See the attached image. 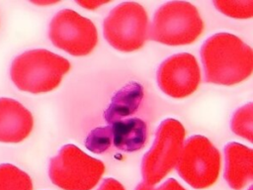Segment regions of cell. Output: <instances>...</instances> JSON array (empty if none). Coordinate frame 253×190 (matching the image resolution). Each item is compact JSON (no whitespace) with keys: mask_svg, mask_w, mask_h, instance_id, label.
Segmentation results:
<instances>
[{"mask_svg":"<svg viewBox=\"0 0 253 190\" xmlns=\"http://www.w3.org/2000/svg\"><path fill=\"white\" fill-rule=\"evenodd\" d=\"M201 58L210 83L234 85L246 80L253 70L251 48L229 33H217L206 40Z\"/></svg>","mask_w":253,"mask_h":190,"instance_id":"obj_1","label":"cell"},{"mask_svg":"<svg viewBox=\"0 0 253 190\" xmlns=\"http://www.w3.org/2000/svg\"><path fill=\"white\" fill-rule=\"evenodd\" d=\"M69 69L66 58L44 48H35L13 59L10 77L18 89L40 94L55 89Z\"/></svg>","mask_w":253,"mask_h":190,"instance_id":"obj_2","label":"cell"},{"mask_svg":"<svg viewBox=\"0 0 253 190\" xmlns=\"http://www.w3.org/2000/svg\"><path fill=\"white\" fill-rule=\"evenodd\" d=\"M203 31V19L193 4L170 1L154 13L148 39L167 46H185L194 43Z\"/></svg>","mask_w":253,"mask_h":190,"instance_id":"obj_3","label":"cell"},{"mask_svg":"<svg viewBox=\"0 0 253 190\" xmlns=\"http://www.w3.org/2000/svg\"><path fill=\"white\" fill-rule=\"evenodd\" d=\"M105 164L74 144L63 145L49 160L48 176L63 190H92L101 180Z\"/></svg>","mask_w":253,"mask_h":190,"instance_id":"obj_4","label":"cell"},{"mask_svg":"<svg viewBox=\"0 0 253 190\" xmlns=\"http://www.w3.org/2000/svg\"><path fill=\"white\" fill-rule=\"evenodd\" d=\"M184 126L176 119L162 121L155 140L141 161L143 182L154 186L161 182L176 166L185 140Z\"/></svg>","mask_w":253,"mask_h":190,"instance_id":"obj_5","label":"cell"},{"mask_svg":"<svg viewBox=\"0 0 253 190\" xmlns=\"http://www.w3.org/2000/svg\"><path fill=\"white\" fill-rule=\"evenodd\" d=\"M104 37L116 49L129 52L142 48L148 39V16L139 3L123 2L104 20Z\"/></svg>","mask_w":253,"mask_h":190,"instance_id":"obj_6","label":"cell"},{"mask_svg":"<svg viewBox=\"0 0 253 190\" xmlns=\"http://www.w3.org/2000/svg\"><path fill=\"white\" fill-rule=\"evenodd\" d=\"M176 169L191 187L202 190L215 183L220 171V154L204 136L195 135L184 142Z\"/></svg>","mask_w":253,"mask_h":190,"instance_id":"obj_7","label":"cell"},{"mask_svg":"<svg viewBox=\"0 0 253 190\" xmlns=\"http://www.w3.org/2000/svg\"><path fill=\"white\" fill-rule=\"evenodd\" d=\"M48 37L56 48L75 56L89 54L98 43L93 22L70 9H62L53 16Z\"/></svg>","mask_w":253,"mask_h":190,"instance_id":"obj_8","label":"cell"},{"mask_svg":"<svg viewBox=\"0 0 253 190\" xmlns=\"http://www.w3.org/2000/svg\"><path fill=\"white\" fill-rule=\"evenodd\" d=\"M159 88L172 98L193 94L201 83V70L195 56L179 52L167 57L157 70Z\"/></svg>","mask_w":253,"mask_h":190,"instance_id":"obj_9","label":"cell"},{"mask_svg":"<svg viewBox=\"0 0 253 190\" xmlns=\"http://www.w3.org/2000/svg\"><path fill=\"white\" fill-rule=\"evenodd\" d=\"M33 127V115L23 104L12 98H0V142H21Z\"/></svg>","mask_w":253,"mask_h":190,"instance_id":"obj_10","label":"cell"},{"mask_svg":"<svg viewBox=\"0 0 253 190\" xmlns=\"http://www.w3.org/2000/svg\"><path fill=\"white\" fill-rule=\"evenodd\" d=\"M224 179L233 190H243L253 180L252 149L239 142H228L224 146Z\"/></svg>","mask_w":253,"mask_h":190,"instance_id":"obj_11","label":"cell"},{"mask_svg":"<svg viewBox=\"0 0 253 190\" xmlns=\"http://www.w3.org/2000/svg\"><path fill=\"white\" fill-rule=\"evenodd\" d=\"M111 127L112 143L126 152L139 150L146 142V125L139 118H129L115 122Z\"/></svg>","mask_w":253,"mask_h":190,"instance_id":"obj_12","label":"cell"},{"mask_svg":"<svg viewBox=\"0 0 253 190\" xmlns=\"http://www.w3.org/2000/svg\"><path fill=\"white\" fill-rule=\"evenodd\" d=\"M143 98V88L137 82H129L122 87L111 99L104 113V118L109 125L124 120L136 112Z\"/></svg>","mask_w":253,"mask_h":190,"instance_id":"obj_13","label":"cell"},{"mask_svg":"<svg viewBox=\"0 0 253 190\" xmlns=\"http://www.w3.org/2000/svg\"><path fill=\"white\" fill-rule=\"evenodd\" d=\"M30 175L11 163L0 164V190H33Z\"/></svg>","mask_w":253,"mask_h":190,"instance_id":"obj_14","label":"cell"},{"mask_svg":"<svg viewBox=\"0 0 253 190\" xmlns=\"http://www.w3.org/2000/svg\"><path fill=\"white\" fill-rule=\"evenodd\" d=\"M232 132L252 142L253 140V106L249 102L235 111L231 119Z\"/></svg>","mask_w":253,"mask_h":190,"instance_id":"obj_15","label":"cell"},{"mask_svg":"<svg viewBox=\"0 0 253 190\" xmlns=\"http://www.w3.org/2000/svg\"><path fill=\"white\" fill-rule=\"evenodd\" d=\"M215 8L227 17L234 19H250L253 15V1H224L218 0L212 2Z\"/></svg>","mask_w":253,"mask_h":190,"instance_id":"obj_16","label":"cell"},{"mask_svg":"<svg viewBox=\"0 0 253 190\" xmlns=\"http://www.w3.org/2000/svg\"><path fill=\"white\" fill-rule=\"evenodd\" d=\"M112 143L111 127H98L92 130L85 140V146L90 151L102 153L106 151Z\"/></svg>","mask_w":253,"mask_h":190,"instance_id":"obj_17","label":"cell"},{"mask_svg":"<svg viewBox=\"0 0 253 190\" xmlns=\"http://www.w3.org/2000/svg\"><path fill=\"white\" fill-rule=\"evenodd\" d=\"M134 190H186L176 179L168 178L158 187L148 185L144 182H140Z\"/></svg>","mask_w":253,"mask_h":190,"instance_id":"obj_18","label":"cell"},{"mask_svg":"<svg viewBox=\"0 0 253 190\" xmlns=\"http://www.w3.org/2000/svg\"><path fill=\"white\" fill-rule=\"evenodd\" d=\"M97 190H126L124 185L115 178H106Z\"/></svg>","mask_w":253,"mask_h":190,"instance_id":"obj_19","label":"cell"},{"mask_svg":"<svg viewBox=\"0 0 253 190\" xmlns=\"http://www.w3.org/2000/svg\"><path fill=\"white\" fill-rule=\"evenodd\" d=\"M76 3L85 8V9H89V10H95L98 9L100 6L106 4L107 2H103V1H94V0H85V1H76Z\"/></svg>","mask_w":253,"mask_h":190,"instance_id":"obj_20","label":"cell"},{"mask_svg":"<svg viewBox=\"0 0 253 190\" xmlns=\"http://www.w3.org/2000/svg\"><path fill=\"white\" fill-rule=\"evenodd\" d=\"M36 5H41V6H44V5H52L55 4V1H34L33 2Z\"/></svg>","mask_w":253,"mask_h":190,"instance_id":"obj_21","label":"cell"},{"mask_svg":"<svg viewBox=\"0 0 253 190\" xmlns=\"http://www.w3.org/2000/svg\"><path fill=\"white\" fill-rule=\"evenodd\" d=\"M247 190H253V187H252V185H250V186H249V188H248Z\"/></svg>","mask_w":253,"mask_h":190,"instance_id":"obj_22","label":"cell"}]
</instances>
